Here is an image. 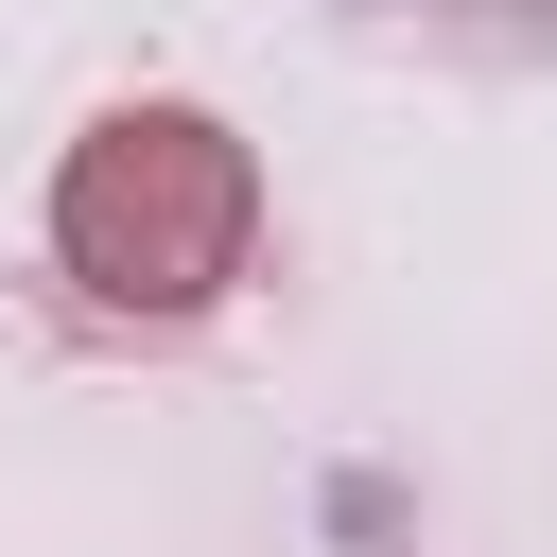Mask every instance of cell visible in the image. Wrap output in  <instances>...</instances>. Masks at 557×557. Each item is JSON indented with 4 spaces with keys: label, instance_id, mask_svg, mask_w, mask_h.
I'll use <instances>...</instances> for the list:
<instances>
[{
    "label": "cell",
    "instance_id": "obj_1",
    "mask_svg": "<svg viewBox=\"0 0 557 557\" xmlns=\"http://www.w3.org/2000/svg\"><path fill=\"white\" fill-rule=\"evenodd\" d=\"M261 261V157L226 104L191 87H122L70 157H52V278L104 331H191L226 313Z\"/></svg>",
    "mask_w": 557,
    "mask_h": 557
}]
</instances>
